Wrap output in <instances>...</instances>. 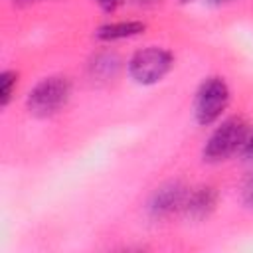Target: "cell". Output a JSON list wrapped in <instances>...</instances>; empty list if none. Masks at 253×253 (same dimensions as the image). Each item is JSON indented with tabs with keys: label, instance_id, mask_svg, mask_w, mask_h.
Wrapping results in <instances>:
<instances>
[{
	"label": "cell",
	"instance_id": "1",
	"mask_svg": "<svg viewBox=\"0 0 253 253\" xmlns=\"http://www.w3.org/2000/svg\"><path fill=\"white\" fill-rule=\"evenodd\" d=\"M71 85L67 77L53 75L42 79L28 95V109L36 117H51L69 101Z\"/></svg>",
	"mask_w": 253,
	"mask_h": 253
},
{
	"label": "cell",
	"instance_id": "2",
	"mask_svg": "<svg viewBox=\"0 0 253 253\" xmlns=\"http://www.w3.org/2000/svg\"><path fill=\"white\" fill-rule=\"evenodd\" d=\"M247 125L241 119H227L223 121L208 138L204 146V160L208 162H219L235 154L237 150H243V144L247 140Z\"/></svg>",
	"mask_w": 253,
	"mask_h": 253
},
{
	"label": "cell",
	"instance_id": "3",
	"mask_svg": "<svg viewBox=\"0 0 253 253\" xmlns=\"http://www.w3.org/2000/svg\"><path fill=\"white\" fill-rule=\"evenodd\" d=\"M229 103V89L221 77H208L194 99V115L200 125H211Z\"/></svg>",
	"mask_w": 253,
	"mask_h": 253
},
{
	"label": "cell",
	"instance_id": "4",
	"mask_svg": "<svg viewBox=\"0 0 253 253\" xmlns=\"http://www.w3.org/2000/svg\"><path fill=\"white\" fill-rule=\"evenodd\" d=\"M172 67V55L170 51L162 47H144L138 49L128 59V73L136 83L152 85L160 81Z\"/></svg>",
	"mask_w": 253,
	"mask_h": 253
},
{
	"label": "cell",
	"instance_id": "5",
	"mask_svg": "<svg viewBox=\"0 0 253 253\" xmlns=\"http://www.w3.org/2000/svg\"><path fill=\"white\" fill-rule=\"evenodd\" d=\"M186 196H188V190L180 182L162 184L160 188L154 190V194L148 200V213L156 219L166 217V215L174 213L176 210L184 208Z\"/></svg>",
	"mask_w": 253,
	"mask_h": 253
},
{
	"label": "cell",
	"instance_id": "6",
	"mask_svg": "<svg viewBox=\"0 0 253 253\" xmlns=\"http://www.w3.org/2000/svg\"><path fill=\"white\" fill-rule=\"evenodd\" d=\"M215 202H217L215 190L210 188V186H202V188H196V190L188 192L182 210L192 219H204V217H208L213 211Z\"/></svg>",
	"mask_w": 253,
	"mask_h": 253
},
{
	"label": "cell",
	"instance_id": "7",
	"mask_svg": "<svg viewBox=\"0 0 253 253\" xmlns=\"http://www.w3.org/2000/svg\"><path fill=\"white\" fill-rule=\"evenodd\" d=\"M144 32V24L142 22H113V24H105L101 26L95 36L103 42H115V40H125V38H132Z\"/></svg>",
	"mask_w": 253,
	"mask_h": 253
},
{
	"label": "cell",
	"instance_id": "8",
	"mask_svg": "<svg viewBox=\"0 0 253 253\" xmlns=\"http://www.w3.org/2000/svg\"><path fill=\"white\" fill-rule=\"evenodd\" d=\"M119 57L115 53H101L91 63V75L97 79H111L119 71Z\"/></svg>",
	"mask_w": 253,
	"mask_h": 253
},
{
	"label": "cell",
	"instance_id": "9",
	"mask_svg": "<svg viewBox=\"0 0 253 253\" xmlns=\"http://www.w3.org/2000/svg\"><path fill=\"white\" fill-rule=\"evenodd\" d=\"M16 73L14 71H4L0 75V103L2 105H8L14 89H16Z\"/></svg>",
	"mask_w": 253,
	"mask_h": 253
},
{
	"label": "cell",
	"instance_id": "10",
	"mask_svg": "<svg viewBox=\"0 0 253 253\" xmlns=\"http://www.w3.org/2000/svg\"><path fill=\"white\" fill-rule=\"evenodd\" d=\"M243 202L247 208L253 210V174H249L245 184H243Z\"/></svg>",
	"mask_w": 253,
	"mask_h": 253
},
{
	"label": "cell",
	"instance_id": "11",
	"mask_svg": "<svg viewBox=\"0 0 253 253\" xmlns=\"http://www.w3.org/2000/svg\"><path fill=\"white\" fill-rule=\"evenodd\" d=\"M105 12H113V10H117V6H121V2L123 0H95Z\"/></svg>",
	"mask_w": 253,
	"mask_h": 253
},
{
	"label": "cell",
	"instance_id": "12",
	"mask_svg": "<svg viewBox=\"0 0 253 253\" xmlns=\"http://www.w3.org/2000/svg\"><path fill=\"white\" fill-rule=\"evenodd\" d=\"M243 156L245 158H253V132L247 136V140L243 144Z\"/></svg>",
	"mask_w": 253,
	"mask_h": 253
},
{
	"label": "cell",
	"instance_id": "13",
	"mask_svg": "<svg viewBox=\"0 0 253 253\" xmlns=\"http://www.w3.org/2000/svg\"><path fill=\"white\" fill-rule=\"evenodd\" d=\"M136 2H140V4H150V2H158V0H136Z\"/></svg>",
	"mask_w": 253,
	"mask_h": 253
},
{
	"label": "cell",
	"instance_id": "14",
	"mask_svg": "<svg viewBox=\"0 0 253 253\" xmlns=\"http://www.w3.org/2000/svg\"><path fill=\"white\" fill-rule=\"evenodd\" d=\"M211 2H215V4H223V2H229V0H211Z\"/></svg>",
	"mask_w": 253,
	"mask_h": 253
},
{
	"label": "cell",
	"instance_id": "15",
	"mask_svg": "<svg viewBox=\"0 0 253 253\" xmlns=\"http://www.w3.org/2000/svg\"><path fill=\"white\" fill-rule=\"evenodd\" d=\"M182 2H190V0H182Z\"/></svg>",
	"mask_w": 253,
	"mask_h": 253
}]
</instances>
